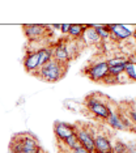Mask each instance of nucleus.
I'll return each instance as SVG.
<instances>
[{
  "label": "nucleus",
  "mask_w": 136,
  "mask_h": 153,
  "mask_svg": "<svg viewBox=\"0 0 136 153\" xmlns=\"http://www.w3.org/2000/svg\"><path fill=\"white\" fill-rule=\"evenodd\" d=\"M115 105H117L115 101L111 100L109 96L100 92L89 93L82 101V106L86 110L85 115L102 122V123H106Z\"/></svg>",
  "instance_id": "obj_1"
},
{
  "label": "nucleus",
  "mask_w": 136,
  "mask_h": 153,
  "mask_svg": "<svg viewBox=\"0 0 136 153\" xmlns=\"http://www.w3.org/2000/svg\"><path fill=\"white\" fill-rule=\"evenodd\" d=\"M68 67L69 65L60 64L52 59V60H50L48 63L42 65L36 74H34V76H37V77L39 80H42V81L56 82L65 76V74H67V71H68Z\"/></svg>",
  "instance_id": "obj_2"
},
{
  "label": "nucleus",
  "mask_w": 136,
  "mask_h": 153,
  "mask_svg": "<svg viewBox=\"0 0 136 153\" xmlns=\"http://www.w3.org/2000/svg\"><path fill=\"white\" fill-rule=\"evenodd\" d=\"M51 25H41V24H29V25H22V30L25 37L29 39V45H37L41 42L50 41L54 36V30H51ZM48 45V43H47Z\"/></svg>",
  "instance_id": "obj_3"
},
{
  "label": "nucleus",
  "mask_w": 136,
  "mask_h": 153,
  "mask_svg": "<svg viewBox=\"0 0 136 153\" xmlns=\"http://www.w3.org/2000/svg\"><path fill=\"white\" fill-rule=\"evenodd\" d=\"M81 75L88 77L93 82H100L109 75V64L106 60H88V64L81 69Z\"/></svg>",
  "instance_id": "obj_4"
},
{
  "label": "nucleus",
  "mask_w": 136,
  "mask_h": 153,
  "mask_svg": "<svg viewBox=\"0 0 136 153\" xmlns=\"http://www.w3.org/2000/svg\"><path fill=\"white\" fill-rule=\"evenodd\" d=\"M73 126H75V135L77 137L80 145L88 153H96L93 126H90L89 123H82V122H76Z\"/></svg>",
  "instance_id": "obj_5"
},
{
  "label": "nucleus",
  "mask_w": 136,
  "mask_h": 153,
  "mask_svg": "<svg viewBox=\"0 0 136 153\" xmlns=\"http://www.w3.org/2000/svg\"><path fill=\"white\" fill-rule=\"evenodd\" d=\"M52 59L55 62L64 65H69V62L72 60L71 54H69V48H68V38H59L58 42L54 43V55Z\"/></svg>",
  "instance_id": "obj_6"
},
{
  "label": "nucleus",
  "mask_w": 136,
  "mask_h": 153,
  "mask_svg": "<svg viewBox=\"0 0 136 153\" xmlns=\"http://www.w3.org/2000/svg\"><path fill=\"white\" fill-rule=\"evenodd\" d=\"M93 136H94V148L96 153H111L113 151V143L111 137L106 131L96 130L93 126Z\"/></svg>",
  "instance_id": "obj_7"
},
{
  "label": "nucleus",
  "mask_w": 136,
  "mask_h": 153,
  "mask_svg": "<svg viewBox=\"0 0 136 153\" xmlns=\"http://www.w3.org/2000/svg\"><path fill=\"white\" fill-rule=\"evenodd\" d=\"M24 68L27 74L34 75L39 69V48L38 47H27L24 56Z\"/></svg>",
  "instance_id": "obj_8"
},
{
  "label": "nucleus",
  "mask_w": 136,
  "mask_h": 153,
  "mask_svg": "<svg viewBox=\"0 0 136 153\" xmlns=\"http://www.w3.org/2000/svg\"><path fill=\"white\" fill-rule=\"evenodd\" d=\"M79 42L81 43L82 48L84 47H97V48H100L105 43L100 38L98 34H97L96 29H94V25H86L81 38L79 39Z\"/></svg>",
  "instance_id": "obj_9"
},
{
  "label": "nucleus",
  "mask_w": 136,
  "mask_h": 153,
  "mask_svg": "<svg viewBox=\"0 0 136 153\" xmlns=\"http://www.w3.org/2000/svg\"><path fill=\"white\" fill-rule=\"evenodd\" d=\"M110 30V39H114L115 42L119 41H124L132 37L134 30H131L130 27L124 26V25H107Z\"/></svg>",
  "instance_id": "obj_10"
},
{
  "label": "nucleus",
  "mask_w": 136,
  "mask_h": 153,
  "mask_svg": "<svg viewBox=\"0 0 136 153\" xmlns=\"http://www.w3.org/2000/svg\"><path fill=\"white\" fill-rule=\"evenodd\" d=\"M54 134L59 141H64L65 139L75 135V126L69 123H64V122H55Z\"/></svg>",
  "instance_id": "obj_11"
},
{
  "label": "nucleus",
  "mask_w": 136,
  "mask_h": 153,
  "mask_svg": "<svg viewBox=\"0 0 136 153\" xmlns=\"http://www.w3.org/2000/svg\"><path fill=\"white\" fill-rule=\"evenodd\" d=\"M118 107L120 109L122 113H124L126 115L130 118V120L136 126V103H135V100L118 102Z\"/></svg>",
  "instance_id": "obj_12"
},
{
  "label": "nucleus",
  "mask_w": 136,
  "mask_h": 153,
  "mask_svg": "<svg viewBox=\"0 0 136 153\" xmlns=\"http://www.w3.org/2000/svg\"><path fill=\"white\" fill-rule=\"evenodd\" d=\"M118 103V102H117ZM106 124L109 126L110 128H113V130H118V131H126V128L123 126V122L120 119V115L119 113H118L117 110V105L111 111V115L109 117V119L106 120Z\"/></svg>",
  "instance_id": "obj_13"
},
{
  "label": "nucleus",
  "mask_w": 136,
  "mask_h": 153,
  "mask_svg": "<svg viewBox=\"0 0 136 153\" xmlns=\"http://www.w3.org/2000/svg\"><path fill=\"white\" fill-rule=\"evenodd\" d=\"M52 55H54V43H48L47 46L39 48V68L52 60Z\"/></svg>",
  "instance_id": "obj_14"
},
{
  "label": "nucleus",
  "mask_w": 136,
  "mask_h": 153,
  "mask_svg": "<svg viewBox=\"0 0 136 153\" xmlns=\"http://www.w3.org/2000/svg\"><path fill=\"white\" fill-rule=\"evenodd\" d=\"M86 25L85 24H73V25L69 26V32H68V37L71 38V39H75L77 41L81 38L84 30H85Z\"/></svg>",
  "instance_id": "obj_15"
},
{
  "label": "nucleus",
  "mask_w": 136,
  "mask_h": 153,
  "mask_svg": "<svg viewBox=\"0 0 136 153\" xmlns=\"http://www.w3.org/2000/svg\"><path fill=\"white\" fill-rule=\"evenodd\" d=\"M124 75L127 76L130 82H136V62H134L132 59H128V63L126 64Z\"/></svg>",
  "instance_id": "obj_16"
},
{
  "label": "nucleus",
  "mask_w": 136,
  "mask_h": 153,
  "mask_svg": "<svg viewBox=\"0 0 136 153\" xmlns=\"http://www.w3.org/2000/svg\"><path fill=\"white\" fill-rule=\"evenodd\" d=\"M62 143L68 148L69 152L76 151V149L81 148V145H80V143H79V140H77V137H76V135H72V136H69L68 139H65V140L62 141Z\"/></svg>",
  "instance_id": "obj_17"
},
{
  "label": "nucleus",
  "mask_w": 136,
  "mask_h": 153,
  "mask_svg": "<svg viewBox=\"0 0 136 153\" xmlns=\"http://www.w3.org/2000/svg\"><path fill=\"white\" fill-rule=\"evenodd\" d=\"M94 29H96L97 34H98L100 38L103 42H106L110 38V30H109V27H107V25H94Z\"/></svg>",
  "instance_id": "obj_18"
},
{
  "label": "nucleus",
  "mask_w": 136,
  "mask_h": 153,
  "mask_svg": "<svg viewBox=\"0 0 136 153\" xmlns=\"http://www.w3.org/2000/svg\"><path fill=\"white\" fill-rule=\"evenodd\" d=\"M69 26H71V24H63V25H60V30L63 34H68L69 32Z\"/></svg>",
  "instance_id": "obj_19"
},
{
  "label": "nucleus",
  "mask_w": 136,
  "mask_h": 153,
  "mask_svg": "<svg viewBox=\"0 0 136 153\" xmlns=\"http://www.w3.org/2000/svg\"><path fill=\"white\" fill-rule=\"evenodd\" d=\"M42 149H37V151H30V152H24V153H41Z\"/></svg>",
  "instance_id": "obj_20"
},
{
  "label": "nucleus",
  "mask_w": 136,
  "mask_h": 153,
  "mask_svg": "<svg viewBox=\"0 0 136 153\" xmlns=\"http://www.w3.org/2000/svg\"><path fill=\"white\" fill-rule=\"evenodd\" d=\"M51 27H54V29H58V30H60V24H55V25H51Z\"/></svg>",
  "instance_id": "obj_21"
},
{
  "label": "nucleus",
  "mask_w": 136,
  "mask_h": 153,
  "mask_svg": "<svg viewBox=\"0 0 136 153\" xmlns=\"http://www.w3.org/2000/svg\"><path fill=\"white\" fill-rule=\"evenodd\" d=\"M132 37H134V39H135V43H136V29L134 30V33H132Z\"/></svg>",
  "instance_id": "obj_22"
},
{
  "label": "nucleus",
  "mask_w": 136,
  "mask_h": 153,
  "mask_svg": "<svg viewBox=\"0 0 136 153\" xmlns=\"http://www.w3.org/2000/svg\"><path fill=\"white\" fill-rule=\"evenodd\" d=\"M135 56H136V51H135Z\"/></svg>",
  "instance_id": "obj_23"
},
{
  "label": "nucleus",
  "mask_w": 136,
  "mask_h": 153,
  "mask_svg": "<svg viewBox=\"0 0 136 153\" xmlns=\"http://www.w3.org/2000/svg\"><path fill=\"white\" fill-rule=\"evenodd\" d=\"M135 103H136V100H135Z\"/></svg>",
  "instance_id": "obj_24"
}]
</instances>
